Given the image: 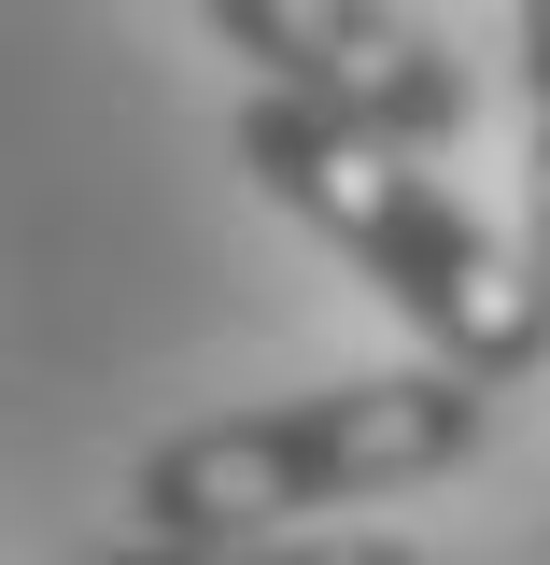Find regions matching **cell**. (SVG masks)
<instances>
[{"mask_svg": "<svg viewBox=\"0 0 550 565\" xmlns=\"http://www.w3.org/2000/svg\"><path fill=\"white\" fill-rule=\"evenodd\" d=\"M226 141H240V170H255V184H269V199L296 212L423 353L481 367L494 396H522V382L550 367L537 255L494 241L481 212L423 170V141L367 128V114H339V99H296V85H255V99L226 114Z\"/></svg>", "mask_w": 550, "mask_h": 565, "instance_id": "6da1fadb", "label": "cell"}, {"mask_svg": "<svg viewBox=\"0 0 550 565\" xmlns=\"http://www.w3.org/2000/svg\"><path fill=\"white\" fill-rule=\"evenodd\" d=\"M494 411L508 396L481 367H452V353L353 367V382H311V396H255V411L170 424L128 467V509H141V537H282L311 509H381L410 481H452L494 438Z\"/></svg>", "mask_w": 550, "mask_h": 565, "instance_id": "7a4b0ae2", "label": "cell"}, {"mask_svg": "<svg viewBox=\"0 0 550 565\" xmlns=\"http://www.w3.org/2000/svg\"><path fill=\"white\" fill-rule=\"evenodd\" d=\"M198 14H212V43H226V57H255V85L339 99V114H367V128L423 141V156L481 114L466 57L423 29L410 0H198Z\"/></svg>", "mask_w": 550, "mask_h": 565, "instance_id": "3957f363", "label": "cell"}, {"mask_svg": "<svg viewBox=\"0 0 550 565\" xmlns=\"http://www.w3.org/2000/svg\"><path fill=\"white\" fill-rule=\"evenodd\" d=\"M99 565H423V552L410 537H311V523H282V537H128Z\"/></svg>", "mask_w": 550, "mask_h": 565, "instance_id": "277c9868", "label": "cell"}, {"mask_svg": "<svg viewBox=\"0 0 550 565\" xmlns=\"http://www.w3.org/2000/svg\"><path fill=\"white\" fill-rule=\"evenodd\" d=\"M508 43H522V255H537V297H550V0H508Z\"/></svg>", "mask_w": 550, "mask_h": 565, "instance_id": "5b68a950", "label": "cell"}]
</instances>
